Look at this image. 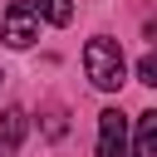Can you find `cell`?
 <instances>
[{
    "instance_id": "6da1fadb",
    "label": "cell",
    "mask_w": 157,
    "mask_h": 157,
    "mask_svg": "<svg viewBox=\"0 0 157 157\" xmlns=\"http://www.w3.org/2000/svg\"><path fill=\"white\" fill-rule=\"evenodd\" d=\"M83 69H88V83L103 88V93L123 88V78H128V59H123L118 39H108V34H98V39L83 44Z\"/></svg>"
},
{
    "instance_id": "7a4b0ae2",
    "label": "cell",
    "mask_w": 157,
    "mask_h": 157,
    "mask_svg": "<svg viewBox=\"0 0 157 157\" xmlns=\"http://www.w3.org/2000/svg\"><path fill=\"white\" fill-rule=\"evenodd\" d=\"M0 39L10 49H29L39 39V10L29 0H10L5 5V20H0Z\"/></svg>"
},
{
    "instance_id": "3957f363",
    "label": "cell",
    "mask_w": 157,
    "mask_h": 157,
    "mask_svg": "<svg viewBox=\"0 0 157 157\" xmlns=\"http://www.w3.org/2000/svg\"><path fill=\"white\" fill-rule=\"evenodd\" d=\"M98 157H128V118L118 108L98 113Z\"/></svg>"
},
{
    "instance_id": "277c9868",
    "label": "cell",
    "mask_w": 157,
    "mask_h": 157,
    "mask_svg": "<svg viewBox=\"0 0 157 157\" xmlns=\"http://www.w3.org/2000/svg\"><path fill=\"white\" fill-rule=\"evenodd\" d=\"M25 132H29V113H25L20 103H10V108L0 113V157H15L20 142H25Z\"/></svg>"
},
{
    "instance_id": "5b68a950",
    "label": "cell",
    "mask_w": 157,
    "mask_h": 157,
    "mask_svg": "<svg viewBox=\"0 0 157 157\" xmlns=\"http://www.w3.org/2000/svg\"><path fill=\"white\" fill-rule=\"evenodd\" d=\"M157 152V113H137V137H132V157H152Z\"/></svg>"
},
{
    "instance_id": "8992f818",
    "label": "cell",
    "mask_w": 157,
    "mask_h": 157,
    "mask_svg": "<svg viewBox=\"0 0 157 157\" xmlns=\"http://www.w3.org/2000/svg\"><path fill=\"white\" fill-rule=\"evenodd\" d=\"M34 10H39V20H49V25H69V20H74V0H39Z\"/></svg>"
},
{
    "instance_id": "52a82bcc",
    "label": "cell",
    "mask_w": 157,
    "mask_h": 157,
    "mask_svg": "<svg viewBox=\"0 0 157 157\" xmlns=\"http://www.w3.org/2000/svg\"><path fill=\"white\" fill-rule=\"evenodd\" d=\"M137 83H147V88L157 83V59H152V54H142V59H137Z\"/></svg>"
},
{
    "instance_id": "ba28073f",
    "label": "cell",
    "mask_w": 157,
    "mask_h": 157,
    "mask_svg": "<svg viewBox=\"0 0 157 157\" xmlns=\"http://www.w3.org/2000/svg\"><path fill=\"white\" fill-rule=\"evenodd\" d=\"M44 132H49V137H64V108H59V103L44 113Z\"/></svg>"
}]
</instances>
